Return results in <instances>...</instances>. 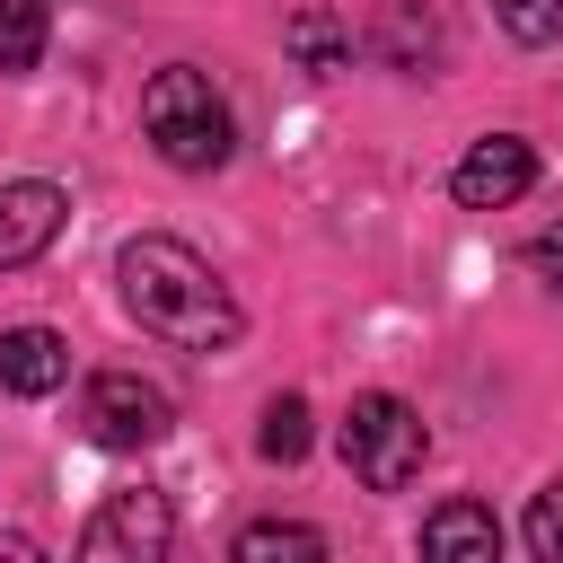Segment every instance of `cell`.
<instances>
[{"instance_id":"obj_1","label":"cell","mask_w":563,"mask_h":563,"mask_svg":"<svg viewBox=\"0 0 563 563\" xmlns=\"http://www.w3.org/2000/svg\"><path fill=\"white\" fill-rule=\"evenodd\" d=\"M114 282H123L132 325L158 334V343H176V352H202V361H211V352H229V343L246 334V308L229 299V282H220L185 238H167V229L123 238Z\"/></svg>"},{"instance_id":"obj_2","label":"cell","mask_w":563,"mask_h":563,"mask_svg":"<svg viewBox=\"0 0 563 563\" xmlns=\"http://www.w3.org/2000/svg\"><path fill=\"white\" fill-rule=\"evenodd\" d=\"M141 141H150L176 176H220V167L238 158V114H229V97H220L211 70L167 62V70H150V88H141Z\"/></svg>"},{"instance_id":"obj_3","label":"cell","mask_w":563,"mask_h":563,"mask_svg":"<svg viewBox=\"0 0 563 563\" xmlns=\"http://www.w3.org/2000/svg\"><path fill=\"white\" fill-rule=\"evenodd\" d=\"M422 457H431V431H422V413L405 405V396H352V413H343V466L369 484V493H405L413 475H422Z\"/></svg>"},{"instance_id":"obj_4","label":"cell","mask_w":563,"mask_h":563,"mask_svg":"<svg viewBox=\"0 0 563 563\" xmlns=\"http://www.w3.org/2000/svg\"><path fill=\"white\" fill-rule=\"evenodd\" d=\"M79 431L97 449H158L176 431V396L158 378H141V369H97L79 387Z\"/></svg>"},{"instance_id":"obj_5","label":"cell","mask_w":563,"mask_h":563,"mask_svg":"<svg viewBox=\"0 0 563 563\" xmlns=\"http://www.w3.org/2000/svg\"><path fill=\"white\" fill-rule=\"evenodd\" d=\"M176 545V510H167V493H106L97 501V519L79 528V554L88 563H158Z\"/></svg>"},{"instance_id":"obj_6","label":"cell","mask_w":563,"mask_h":563,"mask_svg":"<svg viewBox=\"0 0 563 563\" xmlns=\"http://www.w3.org/2000/svg\"><path fill=\"white\" fill-rule=\"evenodd\" d=\"M537 185V150L519 141V132H484L457 167H449V194L466 202V211H501V202H519Z\"/></svg>"},{"instance_id":"obj_7","label":"cell","mask_w":563,"mask_h":563,"mask_svg":"<svg viewBox=\"0 0 563 563\" xmlns=\"http://www.w3.org/2000/svg\"><path fill=\"white\" fill-rule=\"evenodd\" d=\"M62 220H70V194H62L53 176H18V185H0V273L35 264V255L62 238Z\"/></svg>"},{"instance_id":"obj_8","label":"cell","mask_w":563,"mask_h":563,"mask_svg":"<svg viewBox=\"0 0 563 563\" xmlns=\"http://www.w3.org/2000/svg\"><path fill=\"white\" fill-rule=\"evenodd\" d=\"M70 378V343L53 325H9L0 334V396H53Z\"/></svg>"},{"instance_id":"obj_9","label":"cell","mask_w":563,"mask_h":563,"mask_svg":"<svg viewBox=\"0 0 563 563\" xmlns=\"http://www.w3.org/2000/svg\"><path fill=\"white\" fill-rule=\"evenodd\" d=\"M422 554L431 563H493L501 554V519L484 501H440V510H422Z\"/></svg>"},{"instance_id":"obj_10","label":"cell","mask_w":563,"mask_h":563,"mask_svg":"<svg viewBox=\"0 0 563 563\" xmlns=\"http://www.w3.org/2000/svg\"><path fill=\"white\" fill-rule=\"evenodd\" d=\"M282 44H290V62H299L308 79H334V70H352V26H343L334 9H299V18L282 26Z\"/></svg>"},{"instance_id":"obj_11","label":"cell","mask_w":563,"mask_h":563,"mask_svg":"<svg viewBox=\"0 0 563 563\" xmlns=\"http://www.w3.org/2000/svg\"><path fill=\"white\" fill-rule=\"evenodd\" d=\"M53 44V9L44 0H0V79H26Z\"/></svg>"},{"instance_id":"obj_12","label":"cell","mask_w":563,"mask_h":563,"mask_svg":"<svg viewBox=\"0 0 563 563\" xmlns=\"http://www.w3.org/2000/svg\"><path fill=\"white\" fill-rule=\"evenodd\" d=\"M238 563H282V554H325V528H308V519H255V528H238V545H229Z\"/></svg>"},{"instance_id":"obj_13","label":"cell","mask_w":563,"mask_h":563,"mask_svg":"<svg viewBox=\"0 0 563 563\" xmlns=\"http://www.w3.org/2000/svg\"><path fill=\"white\" fill-rule=\"evenodd\" d=\"M378 53H387L396 70H422V62H440V26H431V18L413 26V0H396V9L378 18ZM422 79H431V70H422Z\"/></svg>"},{"instance_id":"obj_14","label":"cell","mask_w":563,"mask_h":563,"mask_svg":"<svg viewBox=\"0 0 563 563\" xmlns=\"http://www.w3.org/2000/svg\"><path fill=\"white\" fill-rule=\"evenodd\" d=\"M255 449H264L273 466H299V457H308V396H273V405H264Z\"/></svg>"},{"instance_id":"obj_15","label":"cell","mask_w":563,"mask_h":563,"mask_svg":"<svg viewBox=\"0 0 563 563\" xmlns=\"http://www.w3.org/2000/svg\"><path fill=\"white\" fill-rule=\"evenodd\" d=\"M493 18H501V35L528 44V53L563 44V0H493Z\"/></svg>"},{"instance_id":"obj_16","label":"cell","mask_w":563,"mask_h":563,"mask_svg":"<svg viewBox=\"0 0 563 563\" xmlns=\"http://www.w3.org/2000/svg\"><path fill=\"white\" fill-rule=\"evenodd\" d=\"M519 537H528V554H537V563H563V475L528 501V528H519Z\"/></svg>"},{"instance_id":"obj_17","label":"cell","mask_w":563,"mask_h":563,"mask_svg":"<svg viewBox=\"0 0 563 563\" xmlns=\"http://www.w3.org/2000/svg\"><path fill=\"white\" fill-rule=\"evenodd\" d=\"M528 273H537V282H545V290H554V299H563V220H554V229H537V238H528Z\"/></svg>"},{"instance_id":"obj_18","label":"cell","mask_w":563,"mask_h":563,"mask_svg":"<svg viewBox=\"0 0 563 563\" xmlns=\"http://www.w3.org/2000/svg\"><path fill=\"white\" fill-rule=\"evenodd\" d=\"M0 554H18V563H35V554H44V545H35V537H18V528H9V537H0Z\"/></svg>"}]
</instances>
